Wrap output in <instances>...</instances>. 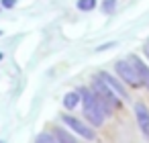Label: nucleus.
Segmentation results:
<instances>
[{
    "label": "nucleus",
    "mask_w": 149,
    "mask_h": 143,
    "mask_svg": "<svg viewBox=\"0 0 149 143\" xmlns=\"http://www.w3.org/2000/svg\"><path fill=\"white\" fill-rule=\"evenodd\" d=\"M80 94H82V102H84V116H86V121L90 125H94V127H100L104 123L106 114H104L96 94L92 90H88V88H80Z\"/></svg>",
    "instance_id": "nucleus-1"
},
{
    "label": "nucleus",
    "mask_w": 149,
    "mask_h": 143,
    "mask_svg": "<svg viewBox=\"0 0 149 143\" xmlns=\"http://www.w3.org/2000/svg\"><path fill=\"white\" fill-rule=\"evenodd\" d=\"M114 70H116L118 78H120L123 82H127L129 86H133V88H139V86H141L139 74H137L135 66H133L129 59H120V61H116V63H114Z\"/></svg>",
    "instance_id": "nucleus-2"
},
{
    "label": "nucleus",
    "mask_w": 149,
    "mask_h": 143,
    "mask_svg": "<svg viewBox=\"0 0 149 143\" xmlns=\"http://www.w3.org/2000/svg\"><path fill=\"white\" fill-rule=\"evenodd\" d=\"M92 86H94V94H96V96H100L102 100H106L112 108H120V96H118L114 90H110V88L100 80V76H96V78L92 80Z\"/></svg>",
    "instance_id": "nucleus-3"
},
{
    "label": "nucleus",
    "mask_w": 149,
    "mask_h": 143,
    "mask_svg": "<svg viewBox=\"0 0 149 143\" xmlns=\"http://www.w3.org/2000/svg\"><path fill=\"white\" fill-rule=\"evenodd\" d=\"M61 121L70 127V129H74L80 137H84V139H90V141H94L96 139V133H94V129H90L88 125H84L82 121H78L76 116H70V114H63L61 116Z\"/></svg>",
    "instance_id": "nucleus-4"
},
{
    "label": "nucleus",
    "mask_w": 149,
    "mask_h": 143,
    "mask_svg": "<svg viewBox=\"0 0 149 143\" xmlns=\"http://www.w3.org/2000/svg\"><path fill=\"white\" fill-rule=\"evenodd\" d=\"M135 116H137V123H139V129L143 131V135L149 139V110L143 102H137L135 104Z\"/></svg>",
    "instance_id": "nucleus-5"
},
{
    "label": "nucleus",
    "mask_w": 149,
    "mask_h": 143,
    "mask_svg": "<svg viewBox=\"0 0 149 143\" xmlns=\"http://www.w3.org/2000/svg\"><path fill=\"white\" fill-rule=\"evenodd\" d=\"M98 76H100V80H102V82H104V84H106L110 90H114V92H116L120 98H127V90H125V86H123V84H120V82H118L114 76H110L108 72H100Z\"/></svg>",
    "instance_id": "nucleus-6"
},
{
    "label": "nucleus",
    "mask_w": 149,
    "mask_h": 143,
    "mask_svg": "<svg viewBox=\"0 0 149 143\" xmlns=\"http://www.w3.org/2000/svg\"><path fill=\"white\" fill-rule=\"evenodd\" d=\"M129 61L135 66V70H137V74H139V80H141V86H145L147 90H149V68L137 57V55H131L129 57Z\"/></svg>",
    "instance_id": "nucleus-7"
},
{
    "label": "nucleus",
    "mask_w": 149,
    "mask_h": 143,
    "mask_svg": "<svg viewBox=\"0 0 149 143\" xmlns=\"http://www.w3.org/2000/svg\"><path fill=\"white\" fill-rule=\"evenodd\" d=\"M80 100H82V94H80V90L68 92V94L63 96V106H65L68 110H74V108L80 104Z\"/></svg>",
    "instance_id": "nucleus-8"
},
{
    "label": "nucleus",
    "mask_w": 149,
    "mask_h": 143,
    "mask_svg": "<svg viewBox=\"0 0 149 143\" xmlns=\"http://www.w3.org/2000/svg\"><path fill=\"white\" fill-rule=\"evenodd\" d=\"M53 135H55V139H57V143H78V139L74 137V135H70L65 129H61V127H57L55 131H53Z\"/></svg>",
    "instance_id": "nucleus-9"
},
{
    "label": "nucleus",
    "mask_w": 149,
    "mask_h": 143,
    "mask_svg": "<svg viewBox=\"0 0 149 143\" xmlns=\"http://www.w3.org/2000/svg\"><path fill=\"white\" fill-rule=\"evenodd\" d=\"M78 8H80L82 13L94 10V8H96V0H78Z\"/></svg>",
    "instance_id": "nucleus-10"
},
{
    "label": "nucleus",
    "mask_w": 149,
    "mask_h": 143,
    "mask_svg": "<svg viewBox=\"0 0 149 143\" xmlns=\"http://www.w3.org/2000/svg\"><path fill=\"white\" fill-rule=\"evenodd\" d=\"M114 4H116V0H102V13H112L114 10Z\"/></svg>",
    "instance_id": "nucleus-11"
},
{
    "label": "nucleus",
    "mask_w": 149,
    "mask_h": 143,
    "mask_svg": "<svg viewBox=\"0 0 149 143\" xmlns=\"http://www.w3.org/2000/svg\"><path fill=\"white\" fill-rule=\"evenodd\" d=\"M35 143H57V139H53V137L47 135V133H41V135L35 139Z\"/></svg>",
    "instance_id": "nucleus-12"
},
{
    "label": "nucleus",
    "mask_w": 149,
    "mask_h": 143,
    "mask_svg": "<svg viewBox=\"0 0 149 143\" xmlns=\"http://www.w3.org/2000/svg\"><path fill=\"white\" fill-rule=\"evenodd\" d=\"M0 4H2V8H13L17 4V0H0Z\"/></svg>",
    "instance_id": "nucleus-13"
},
{
    "label": "nucleus",
    "mask_w": 149,
    "mask_h": 143,
    "mask_svg": "<svg viewBox=\"0 0 149 143\" xmlns=\"http://www.w3.org/2000/svg\"><path fill=\"white\" fill-rule=\"evenodd\" d=\"M108 47H114V43H106V45H100V47H98V51H102V49H108Z\"/></svg>",
    "instance_id": "nucleus-14"
},
{
    "label": "nucleus",
    "mask_w": 149,
    "mask_h": 143,
    "mask_svg": "<svg viewBox=\"0 0 149 143\" xmlns=\"http://www.w3.org/2000/svg\"><path fill=\"white\" fill-rule=\"evenodd\" d=\"M2 57H4V55H2V53H0V59H2Z\"/></svg>",
    "instance_id": "nucleus-15"
},
{
    "label": "nucleus",
    "mask_w": 149,
    "mask_h": 143,
    "mask_svg": "<svg viewBox=\"0 0 149 143\" xmlns=\"http://www.w3.org/2000/svg\"><path fill=\"white\" fill-rule=\"evenodd\" d=\"M0 35H2V31H0Z\"/></svg>",
    "instance_id": "nucleus-16"
},
{
    "label": "nucleus",
    "mask_w": 149,
    "mask_h": 143,
    "mask_svg": "<svg viewBox=\"0 0 149 143\" xmlns=\"http://www.w3.org/2000/svg\"><path fill=\"white\" fill-rule=\"evenodd\" d=\"M0 143H2V141H0Z\"/></svg>",
    "instance_id": "nucleus-17"
},
{
    "label": "nucleus",
    "mask_w": 149,
    "mask_h": 143,
    "mask_svg": "<svg viewBox=\"0 0 149 143\" xmlns=\"http://www.w3.org/2000/svg\"><path fill=\"white\" fill-rule=\"evenodd\" d=\"M0 10H2V8H0Z\"/></svg>",
    "instance_id": "nucleus-18"
}]
</instances>
